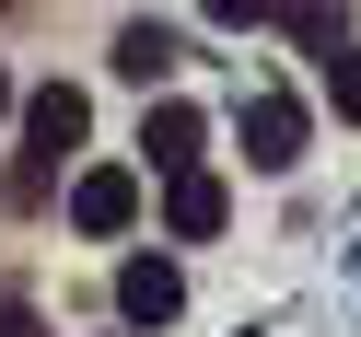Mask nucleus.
<instances>
[{"instance_id": "obj_5", "label": "nucleus", "mask_w": 361, "mask_h": 337, "mask_svg": "<svg viewBox=\"0 0 361 337\" xmlns=\"http://www.w3.org/2000/svg\"><path fill=\"white\" fill-rule=\"evenodd\" d=\"M117 314H128V326H175V314H187L175 256H128V267H117Z\"/></svg>"}, {"instance_id": "obj_3", "label": "nucleus", "mask_w": 361, "mask_h": 337, "mask_svg": "<svg viewBox=\"0 0 361 337\" xmlns=\"http://www.w3.org/2000/svg\"><path fill=\"white\" fill-rule=\"evenodd\" d=\"M245 163H257V174H291V163H303V105H291V94H257V105H245Z\"/></svg>"}, {"instance_id": "obj_7", "label": "nucleus", "mask_w": 361, "mask_h": 337, "mask_svg": "<svg viewBox=\"0 0 361 337\" xmlns=\"http://www.w3.org/2000/svg\"><path fill=\"white\" fill-rule=\"evenodd\" d=\"M117 70L140 82V94H152V82H175V35H164V24H128V35H117Z\"/></svg>"}, {"instance_id": "obj_10", "label": "nucleus", "mask_w": 361, "mask_h": 337, "mask_svg": "<svg viewBox=\"0 0 361 337\" xmlns=\"http://www.w3.org/2000/svg\"><path fill=\"white\" fill-rule=\"evenodd\" d=\"M210 24H268V0H210Z\"/></svg>"}, {"instance_id": "obj_9", "label": "nucleus", "mask_w": 361, "mask_h": 337, "mask_svg": "<svg viewBox=\"0 0 361 337\" xmlns=\"http://www.w3.org/2000/svg\"><path fill=\"white\" fill-rule=\"evenodd\" d=\"M326 82H338V117L361 128V47H338V58H326Z\"/></svg>"}, {"instance_id": "obj_8", "label": "nucleus", "mask_w": 361, "mask_h": 337, "mask_svg": "<svg viewBox=\"0 0 361 337\" xmlns=\"http://www.w3.org/2000/svg\"><path fill=\"white\" fill-rule=\"evenodd\" d=\"M268 24H291L303 47H338V12H326V0H268Z\"/></svg>"}, {"instance_id": "obj_1", "label": "nucleus", "mask_w": 361, "mask_h": 337, "mask_svg": "<svg viewBox=\"0 0 361 337\" xmlns=\"http://www.w3.org/2000/svg\"><path fill=\"white\" fill-rule=\"evenodd\" d=\"M82 128H94V105H82L71 82H47V94L24 105V163H12V210H35V198H47V174L82 151Z\"/></svg>"}, {"instance_id": "obj_4", "label": "nucleus", "mask_w": 361, "mask_h": 337, "mask_svg": "<svg viewBox=\"0 0 361 337\" xmlns=\"http://www.w3.org/2000/svg\"><path fill=\"white\" fill-rule=\"evenodd\" d=\"M221 210H233V198H221V174H198V163H175V174H164V233H175V244H210V233H221Z\"/></svg>"}, {"instance_id": "obj_11", "label": "nucleus", "mask_w": 361, "mask_h": 337, "mask_svg": "<svg viewBox=\"0 0 361 337\" xmlns=\"http://www.w3.org/2000/svg\"><path fill=\"white\" fill-rule=\"evenodd\" d=\"M0 337H35V314H24V303H0Z\"/></svg>"}, {"instance_id": "obj_12", "label": "nucleus", "mask_w": 361, "mask_h": 337, "mask_svg": "<svg viewBox=\"0 0 361 337\" xmlns=\"http://www.w3.org/2000/svg\"><path fill=\"white\" fill-rule=\"evenodd\" d=\"M0 105H12V82H0Z\"/></svg>"}, {"instance_id": "obj_2", "label": "nucleus", "mask_w": 361, "mask_h": 337, "mask_svg": "<svg viewBox=\"0 0 361 337\" xmlns=\"http://www.w3.org/2000/svg\"><path fill=\"white\" fill-rule=\"evenodd\" d=\"M71 221L82 233H128V221H140V174L128 163H82L71 174Z\"/></svg>"}, {"instance_id": "obj_6", "label": "nucleus", "mask_w": 361, "mask_h": 337, "mask_svg": "<svg viewBox=\"0 0 361 337\" xmlns=\"http://www.w3.org/2000/svg\"><path fill=\"white\" fill-rule=\"evenodd\" d=\"M198 140H210V117H198V105H152V117H140V151H152V174H175V163H198Z\"/></svg>"}]
</instances>
